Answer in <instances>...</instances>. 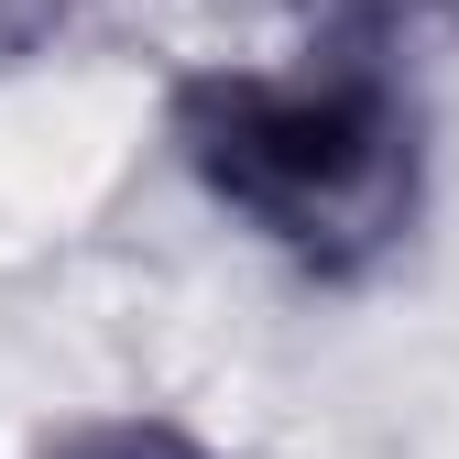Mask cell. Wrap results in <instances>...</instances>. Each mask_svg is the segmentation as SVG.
<instances>
[{
    "mask_svg": "<svg viewBox=\"0 0 459 459\" xmlns=\"http://www.w3.org/2000/svg\"><path fill=\"white\" fill-rule=\"evenodd\" d=\"M186 176L317 284H361L427 208V109L383 44L296 66H186L164 99Z\"/></svg>",
    "mask_w": 459,
    "mask_h": 459,
    "instance_id": "1",
    "label": "cell"
},
{
    "mask_svg": "<svg viewBox=\"0 0 459 459\" xmlns=\"http://www.w3.org/2000/svg\"><path fill=\"white\" fill-rule=\"evenodd\" d=\"M33 459H219V448L197 427H176V416H88L66 437H44Z\"/></svg>",
    "mask_w": 459,
    "mask_h": 459,
    "instance_id": "2",
    "label": "cell"
},
{
    "mask_svg": "<svg viewBox=\"0 0 459 459\" xmlns=\"http://www.w3.org/2000/svg\"><path fill=\"white\" fill-rule=\"evenodd\" d=\"M307 12L328 22V44H383L394 22H427L437 0H307Z\"/></svg>",
    "mask_w": 459,
    "mask_h": 459,
    "instance_id": "3",
    "label": "cell"
}]
</instances>
